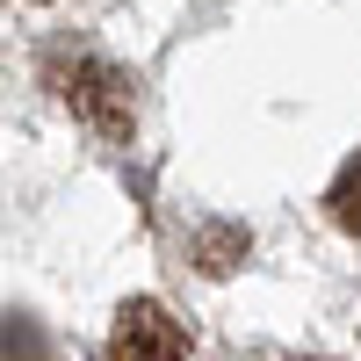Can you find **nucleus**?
<instances>
[{
	"mask_svg": "<svg viewBox=\"0 0 361 361\" xmlns=\"http://www.w3.org/2000/svg\"><path fill=\"white\" fill-rule=\"evenodd\" d=\"M116 361H188V333L166 304L137 296V304L116 311Z\"/></svg>",
	"mask_w": 361,
	"mask_h": 361,
	"instance_id": "1",
	"label": "nucleus"
},
{
	"mask_svg": "<svg viewBox=\"0 0 361 361\" xmlns=\"http://www.w3.org/2000/svg\"><path fill=\"white\" fill-rule=\"evenodd\" d=\"M66 102H73L94 130H109V137L130 130V80L116 73V66H102V58H87V66L66 80Z\"/></svg>",
	"mask_w": 361,
	"mask_h": 361,
	"instance_id": "2",
	"label": "nucleus"
},
{
	"mask_svg": "<svg viewBox=\"0 0 361 361\" xmlns=\"http://www.w3.org/2000/svg\"><path fill=\"white\" fill-rule=\"evenodd\" d=\"M333 217L347 224V231H361V152L347 159V173L333 180Z\"/></svg>",
	"mask_w": 361,
	"mask_h": 361,
	"instance_id": "3",
	"label": "nucleus"
}]
</instances>
